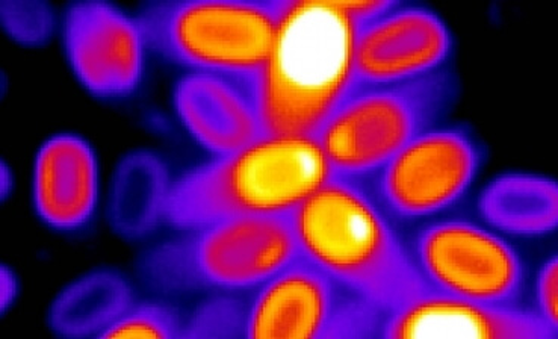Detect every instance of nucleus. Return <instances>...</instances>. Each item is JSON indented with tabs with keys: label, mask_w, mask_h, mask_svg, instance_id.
Here are the masks:
<instances>
[{
	"label": "nucleus",
	"mask_w": 558,
	"mask_h": 339,
	"mask_svg": "<svg viewBox=\"0 0 558 339\" xmlns=\"http://www.w3.org/2000/svg\"><path fill=\"white\" fill-rule=\"evenodd\" d=\"M290 220L300 256L384 313L428 290L393 218L364 183L331 177Z\"/></svg>",
	"instance_id": "f257e3e1"
},
{
	"label": "nucleus",
	"mask_w": 558,
	"mask_h": 339,
	"mask_svg": "<svg viewBox=\"0 0 558 339\" xmlns=\"http://www.w3.org/2000/svg\"><path fill=\"white\" fill-rule=\"evenodd\" d=\"M357 27L339 0H283L253 82L264 134L315 136L356 85Z\"/></svg>",
	"instance_id": "f03ea898"
},
{
	"label": "nucleus",
	"mask_w": 558,
	"mask_h": 339,
	"mask_svg": "<svg viewBox=\"0 0 558 339\" xmlns=\"http://www.w3.org/2000/svg\"><path fill=\"white\" fill-rule=\"evenodd\" d=\"M331 177L315 136L264 134L171 182L166 220L193 229L228 217L290 216Z\"/></svg>",
	"instance_id": "7ed1b4c3"
},
{
	"label": "nucleus",
	"mask_w": 558,
	"mask_h": 339,
	"mask_svg": "<svg viewBox=\"0 0 558 339\" xmlns=\"http://www.w3.org/2000/svg\"><path fill=\"white\" fill-rule=\"evenodd\" d=\"M454 97L447 69L392 84H356L315 138L333 177L362 182L415 136L437 126Z\"/></svg>",
	"instance_id": "20e7f679"
},
{
	"label": "nucleus",
	"mask_w": 558,
	"mask_h": 339,
	"mask_svg": "<svg viewBox=\"0 0 558 339\" xmlns=\"http://www.w3.org/2000/svg\"><path fill=\"white\" fill-rule=\"evenodd\" d=\"M185 231L144 259L161 290H250L300 256L290 216L228 217Z\"/></svg>",
	"instance_id": "39448f33"
},
{
	"label": "nucleus",
	"mask_w": 558,
	"mask_h": 339,
	"mask_svg": "<svg viewBox=\"0 0 558 339\" xmlns=\"http://www.w3.org/2000/svg\"><path fill=\"white\" fill-rule=\"evenodd\" d=\"M283 0H189L151 3L138 22L163 57L195 69L255 81L264 68Z\"/></svg>",
	"instance_id": "423d86ee"
},
{
	"label": "nucleus",
	"mask_w": 558,
	"mask_h": 339,
	"mask_svg": "<svg viewBox=\"0 0 558 339\" xmlns=\"http://www.w3.org/2000/svg\"><path fill=\"white\" fill-rule=\"evenodd\" d=\"M409 247L432 290L499 306H517L524 291L525 265L513 245L474 221H432Z\"/></svg>",
	"instance_id": "0eeeda50"
},
{
	"label": "nucleus",
	"mask_w": 558,
	"mask_h": 339,
	"mask_svg": "<svg viewBox=\"0 0 558 339\" xmlns=\"http://www.w3.org/2000/svg\"><path fill=\"white\" fill-rule=\"evenodd\" d=\"M482 161V147L470 131L437 124L405 144L369 178L371 193L398 220L433 217L466 194Z\"/></svg>",
	"instance_id": "6e6552de"
},
{
	"label": "nucleus",
	"mask_w": 558,
	"mask_h": 339,
	"mask_svg": "<svg viewBox=\"0 0 558 339\" xmlns=\"http://www.w3.org/2000/svg\"><path fill=\"white\" fill-rule=\"evenodd\" d=\"M452 37L439 14L420 5L396 3L357 27L356 84H392L444 69Z\"/></svg>",
	"instance_id": "1a4fd4ad"
},
{
	"label": "nucleus",
	"mask_w": 558,
	"mask_h": 339,
	"mask_svg": "<svg viewBox=\"0 0 558 339\" xmlns=\"http://www.w3.org/2000/svg\"><path fill=\"white\" fill-rule=\"evenodd\" d=\"M146 41L138 19L109 3H74L65 13L64 46L70 64L96 95H128L138 85Z\"/></svg>",
	"instance_id": "9d476101"
},
{
	"label": "nucleus",
	"mask_w": 558,
	"mask_h": 339,
	"mask_svg": "<svg viewBox=\"0 0 558 339\" xmlns=\"http://www.w3.org/2000/svg\"><path fill=\"white\" fill-rule=\"evenodd\" d=\"M349 290L303 256L257 287L247 305L245 338L327 339Z\"/></svg>",
	"instance_id": "9b49d317"
},
{
	"label": "nucleus",
	"mask_w": 558,
	"mask_h": 339,
	"mask_svg": "<svg viewBox=\"0 0 558 339\" xmlns=\"http://www.w3.org/2000/svg\"><path fill=\"white\" fill-rule=\"evenodd\" d=\"M536 311L487 305L432 290L386 315L381 338L554 339Z\"/></svg>",
	"instance_id": "f8f14e48"
},
{
	"label": "nucleus",
	"mask_w": 558,
	"mask_h": 339,
	"mask_svg": "<svg viewBox=\"0 0 558 339\" xmlns=\"http://www.w3.org/2000/svg\"><path fill=\"white\" fill-rule=\"evenodd\" d=\"M253 82L221 73L193 72L175 84L174 107L182 123L217 157L264 135Z\"/></svg>",
	"instance_id": "ddd939ff"
},
{
	"label": "nucleus",
	"mask_w": 558,
	"mask_h": 339,
	"mask_svg": "<svg viewBox=\"0 0 558 339\" xmlns=\"http://www.w3.org/2000/svg\"><path fill=\"white\" fill-rule=\"evenodd\" d=\"M97 186L96 155L85 140L62 134L43 144L35 159L34 204L46 223L80 228L95 210Z\"/></svg>",
	"instance_id": "4468645a"
},
{
	"label": "nucleus",
	"mask_w": 558,
	"mask_h": 339,
	"mask_svg": "<svg viewBox=\"0 0 558 339\" xmlns=\"http://www.w3.org/2000/svg\"><path fill=\"white\" fill-rule=\"evenodd\" d=\"M490 228L514 237H545L558 225L557 182L545 174L509 171L492 179L478 197Z\"/></svg>",
	"instance_id": "2eb2a0df"
},
{
	"label": "nucleus",
	"mask_w": 558,
	"mask_h": 339,
	"mask_svg": "<svg viewBox=\"0 0 558 339\" xmlns=\"http://www.w3.org/2000/svg\"><path fill=\"white\" fill-rule=\"evenodd\" d=\"M169 170L158 155L135 150L117 166L109 189V225L119 235L138 240L166 218Z\"/></svg>",
	"instance_id": "dca6fc26"
},
{
	"label": "nucleus",
	"mask_w": 558,
	"mask_h": 339,
	"mask_svg": "<svg viewBox=\"0 0 558 339\" xmlns=\"http://www.w3.org/2000/svg\"><path fill=\"white\" fill-rule=\"evenodd\" d=\"M132 305V290L122 275L96 270L74 280L50 306V327L68 338L99 337Z\"/></svg>",
	"instance_id": "f3484780"
},
{
	"label": "nucleus",
	"mask_w": 558,
	"mask_h": 339,
	"mask_svg": "<svg viewBox=\"0 0 558 339\" xmlns=\"http://www.w3.org/2000/svg\"><path fill=\"white\" fill-rule=\"evenodd\" d=\"M183 325L178 314L162 305H131L97 338H182Z\"/></svg>",
	"instance_id": "a211bd4d"
},
{
	"label": "nucleus",
	"mask_w": 558,
	"mask_h": 339,
	"mask_svg": "<svg viewBox=\"0 0 558 339\" xmlns=\"http://www.w3.org/2000/svg\"><path fill=\"white\" fill-rule=\"evenodd\" d=\"M247 305L220 295L203 303L183 325L182 338H241L245 335Z\"/></svg>",
	"instance_id": "6ab92c4d"
},
{
	"label": "nucleus",
	"mask_w": 558,
	"mask_h": 339,
	"mask_svg": "<svg viewBox=\"0 0 558 339\" xmlns=\"http://www.w3.org/2000/svg\"><path fill=\"white\" fill-rule=\"evenodd\" d=\"M0 17L7 33L23 45H41L52 35L53 13L48 3L7 0L0 5Z\"/></svg>",
	"instance_id": "aec40b11"
},
{
	"label": "nucleus",
	"mask_w": 558,
	"mask_h": 339,
	"mask_svg": "<svg viewBox=\"0 0 558 339\" xmlns=\"http://www.w3.org/2000/svg\"><path fill=\"white\" fill-rule=\"evenodd\" d=\"M558 259L556 255L546 261L536 280V313L546 325L558 332L557 319Z\"/></svg>",
	"instance_id": "412c9836"
},
{
	"label": "nucleus",
	"mask_w": 558,
	"mask_h": 339,
	"mask_svg": "<svg viewBox=\"0 0 558 339\" xmlns=\"http://www.w3.org/2000/svg\"><path fill=\"white\" fill-rule=\"evenodd\" d=\"M396 3L393 0H366V2H341V5L357 22V25H362L384 14Z\"/></svg>",
	"instance_id": "4be33fe9"
},
{
	"label": "nucleus",
	"mask_w": 558,
	"mask_h": 339,
	"mask_svg": "<svg viewBox=\"0 0 558 339\" xmlns=\"http://www.w3.org/2000/svg\"><path fill=\"white\" fill-rule=\"evenodd\" d=\"M15 292H17V282H15L13 271L2 267L0 270V307L2 311H7L8 306L13 303Z\"/></svg>",
	"instance_id": "5701e85b"
},
{
	"label": "nucleus",
	"mask_w": 558,
	"mask_h": 339,
	"mask_svg": "<svg viewBox=\"0 0 558 339\" xmlns=\"http://www.w3.org/2000/svg\"><path fill=\"white\" fill-rule=\"evenodd\" d=\"M0 169H2V171H0V190H2V196L5 197L8 193H10V190L13 189V174H11L5 164H2Z\"/></svg>",
	"instance_id": "b1692460"
}]
</instances>
